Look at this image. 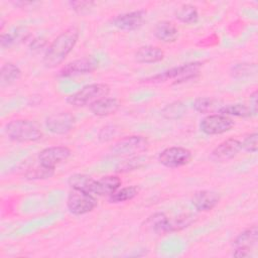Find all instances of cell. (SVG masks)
Wrapping results in <instances>:
<instances>
[{"label": "cell", "instance_id": "cell-11", "mask_svg": "<svg viewBox=\"0 0 258 258\" xmlns=\"http://www.w3.org/2000/svg\"><path fill=\"white\" fill-rule=\"evenodd\" d=\"M72 154V150L68 146H50L42 149L38 153V161L40 164L55 168V166L66 161Z\"/></svg>", "mask_w": 258, "mask_h": 258}, {"label": "cell", "instance_id": "cell-18", "mask_svg": "<svg viewBox=\"0 0 258 258\" xmlns=\"http://www.w3.org/2000/svg\"><path fill=\"white\" fill-rule=\"evenodd\" d=\"M134 58L139 63H154L164 58V52L158 46L143 45L135 51Z\"/></svg>", "mask_w": 258, "mask_h": 258}, {"label": "cell", "instance_id": "cell-19", "mask_svg": "<svg viewBox=\"0 0 258 258\" xmlns=\"http://www.w3.org/2000/svg\"><path fill=\"white\" fill-rule=\"evenodd\" d=\"M154 36L162 42H174L178 37L177 27L169 21L163 20L158 22L153 29Z\"/></svg>", "mask_w": 258, "mask_h": 258}, {"label": "cell", "instance_id": "cell-20", "mask_svg": "<svg viewBox=\"0 0 258 258\" xmlns=\"http://www.w3.org/2000/svg\"><path fill=\"white\" fill-rule=\"evenodd\" d=\"M144 225L147 229L158 235L169 233V219L163 213L151 215L146 219Z\"/></svg>", "mask_w": 258, "mask_h": 258}, {"label": "cell", "instance_id": "cell-23", "mask_svg": "<svg viewBox=\"0 0 258 258\" xmlns=\"http://www.w3.org/2000/svg\"><path fill=\"white\" fill-rule=\"evenodd\" d=\"M175 18L185 24H194L199 20L198 9L191 4H183L175 11Z\"/></svg>", "mask_w": 258, "mask_h": 258}, {"label": "cell", "instance_id": "cell-25", "mask_svg": "<svg viewBox=\"0 0 258 258\" xmlns=\"http://www.w3.org/2000/svg\"><path fill=\"white\" fill-rule=\"evenodd\" d=\"M138 192H139V189L135 185L124 186V187L118 188L115 192L109 196V202L111 204H119V203L131 201L138 195Z\"/></svg>", "mask_w": 258, "mask_h": 258}, {"label": "cell", "instance_id": "cell-10", "mask_svg": "<svg viewBox=\"0 0 258 258\" xmlns=\"http://www.w3.org/2000/svg\"><path fill=\"white\" fill-rule=\"evenodd\" d=\"M76 123L74 115L69 112L55 113L45 119V127L52 134L62 135L73 130Z\"/></svg>", "mask_w": 258, "mask_h": 258}, {"label": "cell", "instance_id": "cell-24", "mask_svg": "<svg viewBox=\"0 0 258 258\" xmlns=\"http://www.w3.org/2000/svg\"><path fill=\"white\" fill-rule=\"evenodd\" d=\"M219 114L228 116V117H242L248 118L253 116L249 106L244 104H231V105H224L218 110Z\"/></svg>", "mask_w": 258, "mask_h": 258}, {"label": "cell", "instance_id": "cell-29", "mask_svg": "<svg viewBox=\"0 0 258 258\" xmlns=\"http://www.w3.org/2000/svg\"><path fill=\"white\" fill-rule=\"evenodd\" d=\"M194 222V216L190 214H183L174 219H169V233L182 230L188 227Z\"/></svg>", "mask_w": 258, "mask_h": 258}, {"label": "cell", "instance_id": "cell-33", "mask_svg": "<svg viewBox=\"0 0 258 258\" xmlns=\"http://www.w3.org/2000/svg\"><path fill=\"white\" fill-rule=\"evenodd\" d=\"M69 4L76 13L85 14L89 12L95 3L93 1H71Z\"/></svg>", "mask_w": 258, "mask_h": 258}, {"label": "cell", "instance_id": "cell-8", "mask_svg": "<svg viewBox=\"0 0 258 258\" xmlns=\"http://www.w3.org/2000/svg\"><path fill=\"white\" fill-rule=\"evenodd\" d=\"M192 158L189 149L180 146H171L163 149L158 154V161L165 167L177 168L186 165Z\"/></svg>", "mask_w": 258, "mask_h": 258}, {"label": "cell", "instance_id": "cell-13", "mask_svg": "<svg viewBox=\"0 0 258 258\" xmlns=\"http://www.w3.org/2000/svg\"><path fill=\"white\" fill-rule=\"evenodd\" d=\"M98 64L97 62L88 57L78 58L75 60H72L68 63H66L59 71H58V77L61 78H69L79 75H85V74H91L97 69Z\"/></svg>", "mask_w": 258, "mask_h": 258}, {"label": "cell", "instance_id": "cell-21", "mask_svg": "<svg viewBox=\"0 0 258 258\" xmlns=\"http://www.w3.org/2000/svg\"><path fill=\"white\" fill-rule=\"evenodd\" d=\"M95 182L96 179L85 173H74L68 178V184L72 188L90 194H93Z\"/></svg>", "mask_w": 258, "mask_h": 258}, {"label": "cell", "instance_id": "cell-3", "mask_svg": "<svg viewBox=\"0 0 258 258\" xmlns=\"http://www.w3.org/2000/svg\"><path fill=\"white\" fill-rule=\"evenodd\" d=\"M110 93V86L104 83H94L84 86L77 92L67 97V103L74 107L90 106L94 102L108 97Z\"/></svg>", "mask_w": 258, "mask_h": 258}, {"label": "cell", "instance_id": "cell-15", "mask_svg": "<svg viewBox=\"0 0 258 258\" xmlns=\"http://www.w3.org/2000/svg\"><path fill=\"white\" fill-rule=\"evenodd\" d=\"M220 202V196L212 190H199L191 198V204L199 212L213 210Z\"/></svg>", "mask_w": 258, "mask_h": 258}, {"label": "cell", "instance_id": "cell-27", "mask_svg": "<svg viewBox=\"0 0 258 258\" xmlns=\"http://www.w3.org/2000/svg\"><path fill=\"white\" fill-rule=\"evenodd\" d=\"M185 114V106L181 102H172L167 104L162 110L161 115L167 120H177Z\"/></svg>", "mask_w": 258, "mask_h": 258}, {"label": "cell", "instance_id": "cell-31", "mask_svg": "<svg viewBox=\"0 0 258 258\" xmlns=\"http://www.w3.org/2000/svg\"><path fill=\"white\" fill-rule=\"evenodd\" d=\"M146 161V158L145 157H142V156H135V157H132L130 159H127V160H124L122 163H120L118 166H117V171H121V172H124V171H129V170H134L136 168H139L141 167Z\"/></svg>", "mask_w": 258, "mask_h": 258}, {"label": "cell", "instance_id": "cell-14", "mask_svg": "<svg viewBox=\"0 0 258 258\" xmlns=\"http://www.w3.org/2000/svg\"><path fill=\"white\" fill-rule=\"evenodd\" d=\"M241 150V141L236 138H229L213 149L211 152V159L216 162L228 161L234 158Z\"/></svg>", "mask_w": 258, "mask_h": 258}, {"label": "cell", "instance_id": "cell-2", "mask_svg": "<svg viewBox=\"0 0 258 258\" xmlns=\"http://www.w3.org/2000/svg\"><path fill=\"white\" fill-rule=\"evenodd\" d=\"M8 138L15 142H35L42 138L43 132L39 126L30 120L16 119L8 122L5 126Z\"/></svg>", "mask_w": 258, "mask_h": 258}, {"label": "cell", "instance_id": "cell-28", "mask_svg": "<svg viewBox=\"0 0 258 258\" xmlns=\"http://www.w3.org/2000/svg\"><path fill=\"white\" fill-rule=\"evenodd\" d=\"M54 169L55 168L46 167L39 163L38 165L27 169L24 176L27 179H33V180L34 179H47L54 174Z\"/></svg>", "mask_w": 258, "mask_h": 258}, {"label": "cell", "instance_id": "cell-7", "mask_svg": "<svg viewBox=\"0 0 258 258\" xmlns=\"http://www.w3.org/2000/svg\"><path fill=\"white\" fill-rule=\"evenodd\" d=\"M258 230L256 226H252L241 232L233 242V256L238 258L250 257L257 246Z\"/></svg>", "mask_w": 258, "mask_h": 258}, {"label": "cell", "instance_id": "cell-22", "mask_svg": "<svg viewBox=\"0 0 258 258\" xmlns=\"http://www.w3.org/2000/svg\"><path fill=\"white\" fill-rule=\"evenodd\" d=\"M20 77H21L20 69L12 62H6L1 67V70H0V86L2 88L10 86L16 81H18Z\"/></svg>", "mask_w": 258, "mask_h": 258}, {"label": "cell", "instance_id": "cell-16", "mask_svg": "<svg viewBox=\"0 0 258 258\" xmlns=\"http://www.w3.org/2000/svg\"><path fill=\"white\" fill-rule=\"evenodd\" d=\"M121 107V103L117 98L104 97L89 106L90 111L98 117H106L115 114Z\"/></svg>", "mask_w": 258, "mask_h": 258}, {"label": "cell", "instance_id": "cell-1", "mask_svg": "<svg viewBox=\"0 0 258 258\" xmlns=\"http://www.w3.org/2000/svg\"><path fill=\"white\" fill-rule=\"evenodd\" d=\"M79 35L80 32L76 26H70L58 34L45 50L42 59L44 67L53 69L59 66L77 44Z\"/></svg>", "mask_w": 258, "mask_h": 258}, {"label": "cell", "instance_id": "cell-30", "mask_svg": "<svg viewBox=\"0 0 258 258\" xmlns=\"http://www.w3.org/2000/svg\"><path fill=\"white\" fill-rule=\"evenodd\" d=\"M257 66L255 63H239L232 69V75L235 78H244L251 77L256 75Z\"/></svg>", "mask_w": 258, "mask_h": 258}, {"label": "cell", "instance_id": "cell-17", "mask_svg": "<svg viewBox=\"0 0 258 258\" xmlns=\"http://www.w3.org/2000/svg\"><path fill=\"white\" fill-rule=\"evenodd\" d=\"M121 184L122 180L119 176L106 175L96 179L93 194L95 196H111L120 187Z\"/></svg>", "mask_w": 258, "mask_h": 258}, {"label": "cell", "instance_id": "cell-26", "mask_svg": "<svg viewBox=\"0 0 258 258\" xmlns=\"http://www.w3.org/2000/svg\"><path fill=\"white\" fill-rule=\"evenodd\" d=\"M222 106H218V101L210 97H200L197 98L192 103V108L195 111L201 114H207L213 112L215 109H220Z\"/></svg>", "mask_w": 258, "mask_h": 258}, {"label": "cell", "instance_id": "cell-36", "mask_svg": "<svg viewBox=\"0 0 258 258\" xmlns=\"http://www.w3.org/2000/svg\"><path fill=\"white\" fill-rule=\"evenodd\" d=\"M253 116L257 115V91H254L250 95V106H249Z\"/></svg>", "mask_w": 258, "mask_h": 258}, {"label": "cell", "instance_id": "cell-35", "mask_svg": "<svg viewBox=\"0 0 258 258\" xmlns=\"http://www.w3.org/2000/svg\"><path fill=\"white\" fill-rule=\"evenodd\" d=\"M17 40V36L13 33H2L0 37V45L3 48L10 47Z\"/></svg>", "mask_w": 258, "mask_h": 258}, {"label": "cell", "instance_id": "cell-4", "mask_svg": "<svg viewBox=\"0 0 258 258\" xmlns=\"http://www.w3.org/2000/svg\"><path fill=\"white\" fill-rule=\"evenodd\" d=\"M202 66L203 62L201 61H191L183 63L166 70L151 78H148L145 80V82H165L168 80H174L173 84H179L195 79L199 75Z\"/></svg>", "mask_w": 258, "mask_h": 258}, {"label": "cell", "instance_id": "cell-5", "mask_svg": "<svg viewBox=\"0 0 258 258\" xmlns=\"http://www.w3.org/2000/svg\"><path fill=\"white\" fill-rule=\"evenodd\" d=\"M97 206L95 195L72 188L67 199V208L75 216H82L92 212Z\"/></svg>", "mask_w": 258, "mask_h": 258}, {"label": "cell", "instance_id": "cell-34", "mask_svg": "<svg viewBox=\"0 0 258 258\" xmlns=\"http://www.w3.org/2000/svg\"><path fill=\"white\" fill-rule=\"evenodd\" d=\"M115 134V127L113 125H107L101 129L99 132L98 138L102 142H107L112 139V137Z\"/></svg>", "mask_w": 258, "mask_h": 258}, {"label": "cell", "instance_id": "cell-12", "mask_svg": "<svg viewBox=\"0 0 258 258\" xmlns=\"http://www.w3.org/2000/svg\"><path fill=\"white\" fill-rule=\"evenodd\" d=\"M145 10H135L116 15L111 23L114 27L123 31H133L142 26L145 19Z\"/></svg>", "mask_w": 258, "mask_h": 258}, {"label": "cell", "instance_id": "cell-9", "mask_svg": "<svg viewBox=\"0 0 258 258\" xmlns=\"http://www.w3.org/2000/svg\"><path fill=\"white\" fill-rule=\"evenodd\" d=\"M234 126L231 117L222 114H209L200 122V130L206 135H220L230 131Z\"/></svg>", "mask_w": 258, "mask_h": 258}, {"label": "cell", "instance_id": "cell-32", "mask_svg": "<svg viewBox=\"0 0 258 258\" xmlns=\"http://www.w3.org/2000/svg\"><path fill=\"white\" fill-rule=\"evenodd\" d=\"M242 149L250 153H256L258 150V134L257 132H253L248 134L243 141H241Z\"/></svg>", "mask_w": 258, "mask_h": 258}, {"label": "cell", "instance_id": "cell-6", "mask_svg": "<svg viewBox=\"0 0 258 258\" xmlns=\"http://www.w3.org/2000/svg\"><path fill=\"white\" fill-rule=\"evenodd\" d=\"M149 147V141L141 135H131L121 138L113 143L110 150L116 155H136L146 151Z\"/></svg>", "mask_w": 258, "mask_h": 258}]
</instances>
